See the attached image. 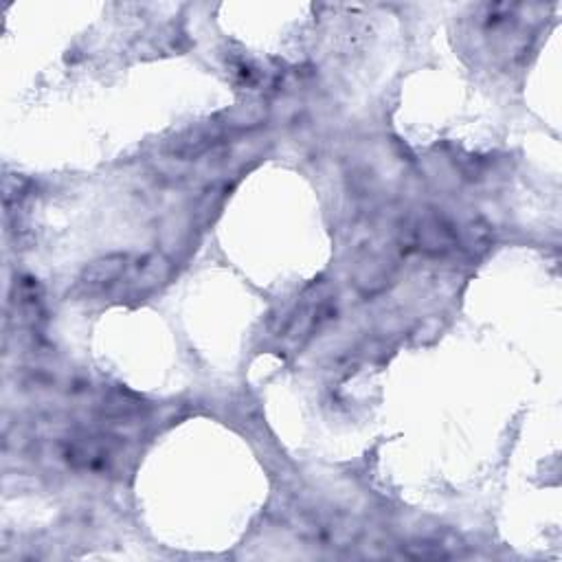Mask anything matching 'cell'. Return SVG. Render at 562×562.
<instances>
[{
    "mask_svg": "<svg viewBox=\"0 0 562 562\" xmlns=\"http://www.w3.org/2000/svg\"><path fill=\"white\" fill-rule=\"evenodd\" d=\"M404 556L415 558V560H440V558H448L451 554L446 552L444 545H435L431 541H420V543H411L404 547Z\"/></svg>",
    "mask_w": 562,
    "mask_h": 562,
    "instance_id": "3957f363",
    "label": "cell"
},
{
    "mask_svg": "<svg viewBox=\"0 0 562 562\" xmlns=\"http://www.w3.org/2000/svg\"><path fill=\"white\" fill-rule=\"evenodd\" d=\"M413 242L424 251L442 255L453 251L457 246V231H453L451 224H448L442 216L429 213V216L420 218L418 224H415Z\"/></svg>",
    "mask_w": 562,
    "mask_h": 562,
    "instance_id": "6da1fadb",
    "label": "cell"
},
{
    "mask_svg": "<svg viewBox=\"0 0 562 562\" xmlns=\"http://www.w3.org/2000/svg\"><path fill=\"white\" fill-rule=\"evenodd\" d=\"M126 264H128L126 255L101 257V260L93 262L84 271V275L80 279V290L84 292V295H97V292L106 290L123 275V271H126Z\"/></svg>",
    "mask_w": 562,
    "mask_h": 562,
    "instance_id": "7a4b0ae2",
    "label": "cell"
}]
</instances>
